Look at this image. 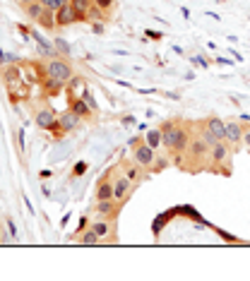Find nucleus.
Segmentation results:
<instances>
[{
    "label": "nucleus",
    "instance_id": "f03ea898",
    "mask_svg": "<svg viewBox=\"0 0 250 281\" xmlns=\"http://www.w3.org/2000/svg\"><path fill=\"white\" fill-rule=\"evenodd\" d=\"M41 77L46 94H60V89H65L68 82L75 77V70L65 58H46V63L41 65Z\"/></svg>",
    "mask_w": 250,
    "mask_h": 281
},
{
    "label": "nucleus",
    "instance_id": "6e6552de",
    "mask_svg": "<svg viewBox=\"0 0 250 281\" xmlns=\"http://www.w3.org/2000/svg\"><path fill=\"white\" fill-rule=\"evenodd\" d=\"M120 207L115 199H96V204L91 207V216H104V219H118L120 214Z\"/></svg>",
    "mask_w": 250,
    "mask_h": 281
},
{
    "label": "nucleus",
    "instance_id": "9b49d317",
    "mask_svg": "<svg viewBox=\"0 0 250 281\" xmlns=\"http://www.w3.org/2000/svg\"><path fill=\"white\" fill-rule=\"evenodd\" d=\"M243 132H246V125H241L238 120H228V123H226V142L231 144L233 151H236V147H241Z\"/></svg>",
    "mask_w": 250,
    "mask_h": 281
},
{
    "label": "nucleus",
    "instance_id": "a878e982",
    "mask_svg": "<svg viewBox=\"0 0 250 281\" xmlns=\"http://www.w3.org/2000/svg\"><path fill=\"white\" fill-rule=\"evenodd\" d=\"M70 5L75 7V12H77V15H82L84 22H87V12H89V7L94 5V0H70Z\"/></svg>",
    "mask_w": 250,
    "mask_h": 281
},
{
    "label": "nucleus",
    "instance_id": "cd10ccee",
    "mask_svg": "<svg viewBox=\"0 0 250 281\" xmlns=\"http://www.w3.org/2000/svg\"><path fill=\"white\" fill-rule=\"evenodd\" d=\"M53 46H56L58 56H70V43H68L65 39H56V41H53Z\"/></svg>",
    "mask_w": 250,
    "mask_h": 281
},
{
    "label": "nucleus",
    "instance_id": "5701e85b",
    "mask_svg": "<svg viewBox=\"0 0 250 281\" xmlns=\"http://www.w3.org/2000/svg\"><path fill=\"white\" fill-rule=\"evenodd\" d=\"M44 10H46V5L41 2V0H36V2H29L24 5V12H27L29 20H34V22H39V17L44 15Z\"/></svg>",
    "mask_w": 250,
    "mask_h": 281
},
{
    "label": "nucleus",
    "instance_id": "1a4fd4ad",
    "mask_svg": "<svg viewBox=\"0 0 250 281\" xmlns=\"http://www.w3.org/2000/svg\"><path fill=\"white\" fill-rule=\"evenodd\" d=\"M154 156H157V149H154V147H149V144L144 142V135H142V140L133 147V159H135L137 164H142L144 169H149V166H152V161H154Z\"/></svg>",
    "mask_w": 250,
    "mask_h": 281
},
{
    "label": "nucleus",
    "instance_id": "f3484780",
    "mask_svg": "<svg viewBox=\"0 0 250 281\" xmlns=\"http://www.w3.org/2000/svg\"><path fill=\"white\" fill-rule=\"evenodd\" d=\"M70 111H75L80 118L84 120H89V118H94V113L89 111V106H87V101H84L82 96H75V99H70V106H68Z\"/></svg>",
    "mask_w": 250,
    "mask_h": 281
},
{
    "label": "nucleus",
    "instance_id": "6ab92c4d",
    "mask_svg": "<svg viewBox=\"0 0 250 281\" xmlns=\"http://www.w3.org/2000/svg\"><path fill=\"white\" fill-rule=\"evenodd\" d=\"M84 89H89V86H87V80H84L82 75H75V77L68 82V94H70V99H75V96H82Z\"/></svg>",
    "mask_w": 250,
    "mask_h": 281
},
{
    "label": "nucleus",
    "instance_id": "473e14b6",
    "mask_svg": "<svg viewBox=\"0 0 250 281\" xmlns=\"http://www.w3.org/2000/svg\"><path fill=\"white\" fill-rule=\"evenodd\" d=\"M193 63H195V65H202V67H209V60H205L202 56H195Z\"/></svg>",
    "mask_w": 250,
    "mask_h": 281
},
{
    "label": "nucleus",
    "instance_id": "c756f323",
    "mask_svg": "<svg viewBox=\"0 0 250 281\" xmlns=\"http://www.w3.org/2000/svg\"><path fill=\"white\" fill-rule=\"evenodd\" d=\"M113 2H115V0H94V5H96V7H101V10H106V12L113 7Z\"/></svg>",
    "mask_w": 250,
    "mask_h": 281
},
{
    "label": "nucleus",
    "instance_id": "f8f14e48",
    "mask_svg": "<svg viewBox=\"0 0 250 281\" xmlns=\"http://www.w3.org/2000/svg\"><path fill=\"white\" fill-rule=\"evenodd\" d=\"M34 123L41 128V130H51V125H56L58 123V113L51 108V106H41L39 111H36V115H34Z\"/></svg>",
    "mask_w": 250,
    "mask_h": 281
},
{
    "label": "nucleus",
    "instance_id": "f257e3e1",
    "mask_svg": "<svg viewBox=\"0 0 250 281\" xmlns=\"http://www.w3.org/2000/svg\"><path fill=\"white\" fill-rule=\"evenodd\" d=\"M190 128H193V123H181V120H164L159 125L161 147H164V151L171 154V161L176 166H181V169H183V154H185V149L190 144V137L195 132Z\"/></svg>",
    "mask_w": 250,
    "mask_h": 281
},
{
    "label": "nucleus",
    "instance_id": "f704fd0d",
    "mask_svg": "<svg viewBox=\"0 0 250 281\" xmlns=\"http://www.w3.org/2000/svg\"><path fill=\"white\" fill-rule=\"evenodd\" d=\"M219 236H222L224 240H228V243H238V238H233V236H228V233H224V231H219Z\"/></svg>",
    "mask_w": 250,
    "mask_h": 281
},
{
    "label": "nucleus",
    "instance_id": "0eeeda50",
    "mask_svg": "<svg viewBox=\"0 0 250 281\" xmlns=\"http://www.w3.org/2000/svg\"><path fill=\"white\" fill-rule=\"evenodd\" d=\"M2 82H5V86H7V91H10L12 99H17L20 91H27V86L22 82V72H20L17 63H12V65H7V67L2 70Z\"/></svg>",
    "mask_w": 250,
    "mask_h": 281
},
{
    "label": "nucleus",
    "instance_id": "9d476101",
    "mask_svg": "<svg viewBox=\"0 0 250 281\" xmlns=\"http://www.w3.org/2000/svg\"><path fill=\"white\" fill-rule=\"evenodd\" d=\"M77 22H84V17L75 12V7H72L70 2H68V5H63L60 10H56V24H58V29L72 27V24H77Z\"/></svg>",
    "mask_w": 250,
    "mask_h": 281
},
{
    "label": "nucleus",
    "instance_id": "20e7f679",
    "mask_svg": "<svg viewBox=\"0 0 250 281\" xmlns=\"http://www.w3.org/2000/svg\"><path fill=\"white\" fill-rule=\"evenodd\" d=\"M231 154H233V149H231V144L226 140H217L212 147H209V171H222L228 175L231 173Z\"/></svg>",
    "mask_w": 250,
    "mask_h": 281
},
{
    "label": "nucleus",
    "instance_id": "4468645a",
    "mask_svg": "<svg viewBox=\"0 0 250 281\" xmlns=\"http://www.w3.org/2000/svg\"><path fill=\"white\" fill-rule=\"evenodd\" d=\"M120 171L135 183V185H139L142 183V178H144V166L142 164H137L135 159H130V161H123L120 164Z\"/></svg>",
    "mask_w": 250,
    "mask_h": 281
},
{
    "label": "nucleus",
    "instance_id": "72a5a7b5",
    "mask_svg": "<svg viewBox=\"0 0 250 281\" xmlns=\"http://www.w3.org/2000/svg\"><path fill=\"white\" fill-rule=\"evenodd\" d=\"M17 142H20V151H24V130H17Z\"/></svg>",
    "mask_w": 250,
    "mask_h": 281
},
{
    "label": "nucleus",
    "instance_id": "c9c22d12",
    "mask_svg": "<svg viewBox=\"0 0 250 281\" xmlns=\"http://www.w3.org/2000/svg\"><path fill=\"white\" fill-rule=\"evenodd\" d=\"M91 29H94V34H101V31H104V22H94Z\"/></svg>",
    "mask_w": 250,
    "mask_h": 281
},
{
    "label": "nucleus",
    "instance_id": "393cba45",
    "mask_svg": "<svg viewBox=\"0 0 250 281\" xmlns=\"http://www.w3.org/2000/svg\"><path fill=\"white\" fill-rule=\"evenodd\" d=\"M94 22H106V10L91 5L89 12H87V24H94Z\"/></svg>",
    "mask_w": 250,
    "mask_h": 281
},
{
    "label": "nucleus",
    "instance_id": "7ed1b4c3",
    "mask_svg": "<svg viewBox=\"0 0 250 281\" xmlns=\"http://www.w3.org/2000/svg\"><path fill=\"white\" fill-rule=\"evenodd\" d=\"M205 166H209V144L202 140L200 135L193 132L190 144H188V149L183 154V169L200 171V169H205Z\"/></svg>",
    "mask_w": 250,
    "mask_h": 281
},
{
    "label": "nucleus",
    "instance_id": "412c9836",
    "mask_svg": "<svg viewBox=\"0 0 250 281\" xmlns=\"http://www.w3.org/2000/svg\"><path fill=\"white\" fill-rule=\"evenodd\" d=\"M171 164H173V161H171V154H168V151L166 154H157L154 161H152V166H149V171H152V173H161V171L168 169Z\"/></svg>",
    "mask_w": 250,
    "mask_h": 281
},
{
    "label": "nucleus",
    "instance_id": "aec40b11",
    "mask_svg": "<svg viewBox=\"0 0 250 281\" xmlns=\"http://www.w3.org/2000/svg\"><path fill=\"white\" fill-rule=\"evenodd\" d=\"M72 238H75V240H80L82 245H101V238H99V236H96V231H94V228H89V226L84 228L80 236H72Z\"/></svg>",
    "mask_w": 250,
    "mask_h": 281
},
{
    "label": "nucleus",
    "instance_id": "2f4dec72",
    "mask_svg": "<svg viewBox=\"0 0 250 281\" xmlns=\"http://www.w3.org/2000/svg\"><path fill=\"white\" fill-rule=\"evenodd\" d=\"M84 171H87V164H84V161H77V164H75V171H72V175H82Z\"/></svg>",
    "mask_w": 250,
    "mask_h": 281
},
{
    "label": "nucleus",
    "instance_id": "ddd939ff",
    "mask_svg": "<svg viewBox=\"0 0 250 281\" xmlns=\"http://www.w3.org/2000/svg\"><path fill=\"white\" fill-rule=\"evenodd\" d=\"M58 123H60V128H63V132L68 135V132H72V130H77L80 125L84 123V118H80L75 111H63V113H58Z\"/></svg>",
    "mask_w": 250,
    "mask_h": 281
},
{
    "label": "nucleus",
    "instance_id": "4c0bfd02",
    "mask_svg": "<svg viewBox=\"0 0 250 281\" xmlns=\"http://www.w3.org/2000/svg\"><path fill=\"white\" fill-rule=\"evenodd\" d=\"M7 231H10V236H12V238H17V228H15L12 221H7Z\"/></svg>",
    "mask_w": 250,
    "mask_h": 281
},
{
    "label": "nucleus",
    "instance_id": "7c9ffc66",
    "mask_svg": "<svg viewBox=\"0 0 250 281\" xmlns=\"http://www.w3.org/2000/svg\"><path fill=\"white\" fill-rule=\"evenodd\" d=\"M144 39H149V41H159V39H161V34H159V31H154V29H147V31H144Z\"/></svg>",
    "mask_w": 250,
    "mask_h": 281
},
{
    "label": "nucleus",
    "instance_id": "dca6fc26",
    "mask_svg": "<svg viewBox=\"0 0 250 281\" xmlns=\"http://www.w3.org/2000/svg\"><path fill=\"white\" fill-rule=\"evenodd\" d=\"M202 125H205L217 140H226V120L217 118V115H209V118L202 120Z\"/></svg>",
    "mask_w": 250,
    "mask_h": 281
},
{
    "label": "nucleus",
    "instance_id": "bb28decb",
    "mask_svg": "<svg viewBox=\"0 0 250 281\" xmlns=\"http://www.w3.org/2000/svg\"><path fill=\"white\" fill-rule=\"evenodd\" d=\"M82 99H84V101H87V106H89V111H91V113H94V115H96V113H99V104H96V99H94V94H91L89 89H84V91H82Z\"/></svg>",
    "mask_w": 250,
    "mask_h": 281
},
{
    "label": "nucleus",
    "instance_id": "39448f33",
    "mask_svg": "<svg viewBox=\"0 0 250 281\" xmlns=\"http://www.w3.org/2000/svg\"><path fill=\"white\" fill-rule=\"evenodd\" d=\"M89 228L96 231V236L101 238V243H118V233H115V219H104V216H94L89 221Z\"/></svg>",
    "mask_w": 250,
    "mask_h": 281
},
{
    "label": "nucleus",
    "instance_id": "c85d7f7f",
    "mask_svg": "<svg viewBox=\"0 0 250 281\" xmlns=\"http://www.w3.org/2000/svg\"><path fill=\"white\" fill-rule=\"evenodd\" d=\"M41 2H44L48 10H60V7H63V5H68L70 0H41Z\"/></svg>",
    "mask_w": 250,
    "mask_h": 281
},
{
    "label": "nucleus",
    "instance_id": "2eb2a0df",
    "mask_svg": "<svg viewBox=\"0 0 250 281\" xmlns=\"http://www.w3.org/2000/svg\"><path fill=\"white\" fill-rule=\"evenodd\" d=\"M29 34H31V39L36 41V46H39V53H41L44 58H56V56H58L56 46H53L51 41H46V39H44V34H39L36 29H29Z\"/></svg>",
    "mask_w": 250,
    "mask_h": 281
},
{
    "label": "nucleus",
    "instance_id": "423d86ee",
    "mask_svg": "<svg viewBox=\"0 0 250 281\" xmlns=\"http://www.w3.org/2000/svg\"><path fill=\"white\" fill-rule=\"evenodd\" d=\"M133 190H135V183L123 171H115V178H113V199L118 204H125L130 199V195H133Z\"/></svg>",
    "mask_w": 250,
    "mask_h": 281
},
{
    "label": "nucleus",
    "instance_id": "ea45409f",
    "mask_svg": "<svg viewBox=\"0 0 250 281\" xmlns=\"http://www.w3.org/2000/svg\"><path fill=\"white\" fill-rule=\"evenodd\" d=\"M22 5H29V2H36V0H20Z\"/></svg>",
    "mask_w": 250,
    "mask_h": 281
},
{
    "label": "nucleus",
    "instance_id": "b1692460",
    "mask_svg": "<svg viewBox=\"0 0 250 281\" xmlns=\"http://www.w3.org/2000/svg\"><path fill=\"white\" fill-rule=\"evenodd\" d=\"M142 135H144V142H147L149 147L161 149V130H159V128H157V130H144Z\"/></svg>",
    "mask_w": 250,
    "mask_h": 281
},
{
    "label": "nucleus",
    "instance_id": "e433bc0d",
    "mask_svg": "<svg viewBox=\"0 0 250 281\" xmlns=\"http://www.w3.org/2000/svg\"><path fill=\"white\" fill-rule=\"evenodd\" d=\"M243 142H246V147L250 149V125L246 128V132H243Z\"/></svg>",
    "mask_w": 250,
    "mask_h": 281
},
{
    "label": "nucleus",
    "instance_id": "58836bf2",
    "mask_svg": "<svg viewBox=\"0 0 250 281\" xmlns=\"http://www.w3.org/2000/svg\"><path fill=\"white\" fill-rule=\"evenodd\" d=\"M217 63H219V65H231V63H233V60H228V58H217Z\"/></svg>",
    "mask_w": 250,
    "mask_h": 281
},
{
    "label": "nucleus",
    "instance_id": "4be33fe9",
    "mask_svg": "<svg viewBox=\"0 0 250 281\" xmlns=\"http://www.w3.org/2000/svg\"><path fill=\"white\" fill-rule=\"evenodd\" d=\"M36 24H39L41 29H48V31H51V29H58V24H56V10H48V7H46V10H44V15L39 17V22H36Z\"/></svg>",
    "mask_w": 250,
    "mask_h": 281
},
{
    "label": "nucleus",
    "instance_id": "a211bd4d",
    "mask_svg": "<svg viewBox=\"0 0 250 281\" xmlns=\"http://www.w3.org/2000/svg\"><path fill=\"white\" fill-rule=\"evenodd\" d=\"M111 197H113V180H111V175L106 173L99 180V185H96V199H111Z\"/></svg>",
    "mask_w": 250,
    "mask_h": 281
}]
</instances>
